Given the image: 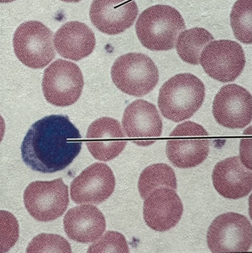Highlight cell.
Listing matches in <instances>:
<instances>
[{"label":"cell","instance_id":"19","mask_svg":"<svg viewBox=\"0 0 252 253\" xmlns=\"http://www.w3.org/2000/svg\"><path fill=\"white\" fill-rule=\"evenodd\" d=\"M54 43L61 56L78 61L93 52L96 39L94 33L87 25L72 21L65 23L56 31Z\"/></svg>","mask_w":252,"mask_h":253},{"label":"cell","instance_id":"17","mask_svg":"<svg viewBox=\"0 0 252 253\" xmlns=\"http://www.w3.org/2000/svg\"><path fill=\"white\" fill-rule=\"evenodd\" d=\"M212 177L215 188L224 198H242L252 190V169L243 163L239 156L227 158L218 162Z\"/></svg>","mask_w":252,"mask_h":253},{"label":"cell","instance_id":"26","mask_svg":"<svg viewBox=\"0 0 252 253\" xmlns=\"http://www.w3.org/2000/svg\"><path fill=\"white\" fill-rule=\"evenodd\" d=\"M5 123L2 117L0 114V143L3 139L5 132Z\"/></svg>","mask_w":252,"mask_h":253},{"label":"cell","instance_id":"4","mask_svg":"<svg viewBox=\"0 0 252 253\" xmlns=\"http://www.w3.org/2000/svg\"><path fill=\"white\" fill-rule=\"evenodd\" d=\"M111 77L121 91L140 97L154 89L159 80V73L149 56L141 53L131 52L116 59L111 67Z\"/></svg>","mask_w":252,"mask_h":253},{"label":"cell","instance_id":"11","mask_svg":"<svg viewBox=\"0 0 252 253\" xmlns=\"http://www.w3.org/2000/svg\"><path fill=\"white\" fill-rule=\"evenodd\" d=\"M213 114L216 121L224 127L243 128L252 120V95L238 84L224 85L214 98Z\"/></svg>","mask_w":252,"mask_h":253},{"label":"cell","instance_id":"9","mask_svg":"<svg viewBox=\"0 0 252 253\" xmlns=\"http://www.w3.org/2000/svg\"><path fill=\"white\" fill-rule=\"evenodd\" d=\"M252 225L245 215L233 212L220 214L207 234L210 250L214 253L248 252L252 245Z\"/></svg>","mask_w":252,"mask_h":253},{"label":"cell","instance_id":"8","mask_svg":"<svg viewBox=\"0 0 252 253\" xmlns=\"http://www.w3.org/2000/svg\"><path fill=\"white\" fill-rule=\"evenodd\" d=\"M25 206L36 220L47 222L62 216L69 203L68 187L62 178L51 181H36L25 190Z\"/></svg>","mask_w":252,"mask_h":253},{"label":"cell","instance_id":"1","mask_svg":"<svg viewBox=\"0 0 252 253\" xmlns=\"http://www.w3.org/2000/svg\"><path fill=\"white\" fill-rule=\"evenodd\" d=\"M82 137L63 115H51L34 123L21 146L23 162L32 170L53 173L67 167L79 153Z\"/></svg>","mask_w":252,"mask_h":253},{"label":"cell","instance_id":"25","mask_svg":"<svg viewBox=\"0 0 252 253\" xmlns=\"http://www.w3.org/2000/svg\"><path fill=\"white\" fill-rule=\"evenodd\" d=\"M129 247L125 237L120 233L108 231L88 248L87 253H128Z\"/></svg>","mask_w":252,"mask_h":253},{"label":"cell","instance_id":"14","mask_svg":"<svg viewBox=\"0 0 252 253\" xmlns=\"http://www.w3.org/2000/svg\"><path fill=\"white\" fill-rule=\"evenodd\" d=\"M183 212L181 201L174 189L160 187L144 199V218L148 227L157 231L168 230L178 223Z\"/></svg>","mask_w":252,"mask_h":253},{"label":"cell","instance_id":"13","mask_svg":"<svg viewBox=\"0 0 252 253\" xmlns=\"http://www.w3.org/2000/svg\"><path fill=\"white\" fill-rule=\"evenodd\" d=\"M115 179L106 164L96 163L84 169L72 182V200L76 204H99L113 193Z\"/></svg>","mask_w":252,"mask_h":253},{"label":"cell","instance_id":"18","mask_svg":"<svg viewBox=\"0 0 252 253\" xmlns=\"http://www.w3.org/2000/svg\"><path fill=\"white\" fill-rule=\"evenodd\" d=\"M63 223L68 237L82 243L97 240L106 228L104 215L97 208L90 205L70 209L64 216Z\"/></svg>","mask_w":252,"mask_h":253},{"label":"cell","instance_id":"20","mask_svg":"<svg viewBox=\"0 0 252 253\" xmlns=\"http://www.w3.org/2000/svg\"><path fill=\"white\" fill-rule=\"evenodd\" d=\"M214 40L213 35L203 28L194 27L185 30L179 34L177 39L176 50L184 62L198 65L202 50Z\"/></svg>","mask_w":252,"mask_h":253},{"label":"cell","instance_id":"12","mask_svg":"<svg viewBox=\"0 0 252 253\" xmlns=\"http://www.w3.org/2000/svg\"><path fill=\"white\" fill-rule=\"evenodd\" d=\"M124 130L134 143L147 146L162 131V122L156 106L144 99H137L125 109L122 118Z\"/></svg>","mask_w":252,"mask_h":253},{"label":"cell","instance_id":"16","mask_svg":"<svg viewBox=\"0 0 252 253\" xmlns=\"http://www.w3.org/2000/svg\"><path fill=\"white\" fill-rule=\"evenodd\" d=\"M85 142L92 155L102 161L115 158L127 144L120 123L109 117L99 118L89 126Z\"/></svg>","mask_w":252,"mask_h":253},{"label":"cell","instance_id":"7","mask_svg":"<svg viewBox=\"0 0 252 253\" xmlns=\"http://www.w3.org/2000/svg\"><path fill=\"white\" fill-rule=\"evenodd\" d=\"M84 84L83 77L75 63L58 59L44 71L42 88L45 99L57 106L74 103L79 98Z\"/></svg>","mask_w":252,"mask_h":253},{"label":"cell","instance_id":"21","mask_svg":"<svg viewBox=\"0 0 252 253\" xmlns=\"http://www.w3.org/2000/svg\"><path fill=\"white\" fill-rule=\"evenodd\" d=\"M160 187L177 189V179L173 169L164 163L152 164L145 168L138 181L141 197L144 199L152 191Z\"/></svg>","mask_w":252,"mask_h":253},{"label":"cell","instance_id":"28","mask_svg":"<svg viewBox=\"0 0 252 253\" xmlns=\"http://www.w3.org/2000/svg\"><path fill=\"white\" fill-rule=\"evenodd\" d=\"M16 0H0V3H9L15 1Z\"/></svg>","mask_w":252,"mask_h":253},{"label":"cell","instance_id":"10","mask_svg":"<svg viewBox=\"0 0 252 253\" xmlns=\"http://www.w3.org/2000/svg\"><path fill=\"white\" fill-rule=\"evenodd\" d=\"M204 71L221 82L234 81L243 71L246 58L241 45L229 40L213 41L202 50L199 59Z\"/></svg>","mask_w":252,"mask_h":253},{"label":"cell","instance_id":"24","mask_svg":"<svg viewBox=\"0 0 252 253\" xmlns=\"http://www.w3.org/2000/svg\"><path fill=\"white\" fill-rule=\"evenodd\" d=\"M19 224L11 212L0 210V253L7 252L19 238Z\"/></svg>","mask_w":252,"mask_h":253},{"label":"cell","instance_id":"3","mask_svg":"<svg viewBox=\"0 0 252 253\" xmlns=\"http://www.w3.org/2000/svg\"><path fill=\"white\" fill-rule=\"evenodd\" d=\"M204 84L188 73L177 74L161 87L158 107L166 118L177 123L190 118L201 106L205 98Z\"/></svg>","mask_w":252,"mask_h":253},{"label":"cell","instance_id":"27","mask_svg":"<svg viewBox=\"0 0 252 253\" xmlns=\"http://www.w3.org/2000/svg\"><path fill=\"white\" fill-rule=\"evenodd\" d=\"M61 1L66 2H77L80 1L81 0H60Z\"/></svg>","mask_w":252,"mask_h":253},{"label":"cell","instance_id":"22","mask_svg":"<svg viewBox=\"0 0 252 253\" xmlns=\"http://www.w3.org/2000/svg\"><path fill=\"white\" fill-rule=\"evenodd\" d=\"M230 25L235 37L240 42H252V0H237L230 14Z\"/></svg>","mask_w":252,"mask_h":253},{"label":"cell","instance_id":"23","mask_svg":"<svg viewBox=\"0 0 252 253\" xmlns=\"http://www.w3.org/2000/svg\"><path fill=\"white\" fill-rule=\"evenodd\" d=\"M27 253H72L70 243L62 236L41 233L34 237L29 244Z\"/></svg>","mask_w":252,"mask_h":253},{"label":"cell","instance_id":"2","mask_svg":"<svg viewBox=\"0 0 252 253\" xmlns=\"http://www.w3.org/2000/svg\"><path fill=\"white\" fill-rule=\"evenodd\" d=\"M142 44L153 51L173 48L179 34L185 29L184 20L175 8L157 4L143 11L135 25Z\"/></svg>","mask_w":252,"mask_h":253},{"label":"cell","instance_id":"5","mask_svg":"<svg viewBox=\"0 0 252 253\" xmlns=\"http://www.w3.org/2000/svg\"><path fill=\"white\" fill-rule=\"evenodd\" d=\"M53 32L38 21L22 23L16 30L13 46L16 56L25 65L40 69L55 57Z\"/></svg>","mask_w":252,"mask_h":253},{"label":"cell","instance_id":"6","mask_svg":"<svg viewBox=\"0 0 252 253\" xmlns=\"http://www.w3.org/2000/svg\"><path fill=\"white\" fill-rule=\"evenodd\" d=\"M208 133L196 123L187 121L177 126L170 134L178 138L167 141L166 153L174 166L182 169L196 167L203 162L209 153Z\"/></svg>","mask_w":252,"mask_h":253},{"label":"cell","instance_id":"15","mask_svg":"<svg viewBox=\"0 0 252 253\" xmlns=\"http://www.w3.org/2000/svg\"><path fill=\"white\" fill-rule=\"evenodd\" d=\"M139 9L134 0H94L90 6L91 22L100 32L119 34L134 23Z\"/></svg>","mask_w":252,"mask_h":253}]
</instances>
